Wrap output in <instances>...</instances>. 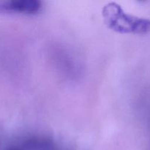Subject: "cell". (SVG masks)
I'll list each match as a JSON object with an SVG mask.
<instances>
[{
	"label": "cell",
	"instance_id": "6da1fadb",
	"mask_svg": "<svg viewBox=\"0 0 150 150\" xmlns=\"http://www.w3.org/2000/svg\"><path fill=\"white\" fill-rule=\"evenodd\" d=\"M105 26L119 34L146 35L150 33V19L126 13L121 5L111 1L102 9Z\"/></svg>",
	"mask_w": 150,
	"mask_h": 150
},
{
	"label": "cell",
	"instance_id": "7a4b0ae2",
	"mask_svg": "<svg viewBox=\"0 0 150 150\" xmlns=\"http://www.w3.org/2000/svg\"><path fill=\"white\" fill-rule=\"evenodd\" d=\"M38 0H0V13L35 15L42 10Z\"/></svg>",
	"mask_w": 150,
	"mask_h": 150
}]
</instances>
